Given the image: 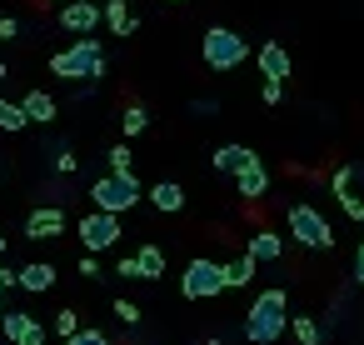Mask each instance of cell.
I'll return each mask as SVG.
<instances>
[{
	"mask_svg": "<svg viewBox=\"0 0 364 345\" xmlns=\"http://www.w3.org/2000/svg\"><path fill=\"white\" fill-rule=\"evenodd\" d=\"M50 76H60V81H95V76H105L100 41L95 36H75V46H65V51L50 56Z\"/></svg>",
	"mask_w": 364,
	"mask_h": 345,
	"instance_id": "cell-1",
	"label": "cell"
},
{
	"mask_svg": "<svg viewBox=\"0 0 364 345\" xmlns=\"http://www.w3.org/2000/svg\"><path fill=\"white\" fill-rule=\"evenodd\" d=\"M284 315H289L284 290H264V295L250 305V315H245V340H250V345H274V340L284 335Z\"/></svg>",
	"mask_w": 364,
	"mask_h": 345,
	"instance_id": "cell-2",
	"label": "cell"
},
{
	"mask_svg": "<svg viewBox=\"0 0 364 345\" xmlns=\"http://www.w3.org/2000/svg\"><path fill=\"white\" fill-rule=\"evenodd\" d=\"M140 195H145V190H140L135 170H110V175H100V180L90 185L95 210H110V215H125V210H130Z\"/></svg>",
	"mask_w": 364,
	"mask_h": 345,
	"instance_id": "cell-3",
	"label": "cell"
},
{
	"mask_svg": "<svg viewBox=\"0 0 364 345\" xmlns=\"http://www.w3.org/2000/svg\"><path fill=\"white\" fill-rule=\"evenodd\" d=\"M245 56H250L245 36H235V31H225V26L205 31V66H210V71H235V66H245Z\"/></svg>",
	"mask_w": 364,
	"mask_h": 345,
	"instance_id": "cell-4",
	"label": "cell"
},
{
	"mask_svg": "<svg viewBox=\"0 0 364 345\" xmlns=\"http://www.w3.org/2000/svg\"><path fill=\"white\" fill-rule=\"evenodd\" d=\"M289 235L299 245H309V250H329L334 245V230H329V220L314 205H289Z\"/></svg>",
	"mask_w": 364,
	"mask_h": 345,
	"instance_id": "cell-5",
	"label": "cell"
},
{
	"mask_svg": "<svg viewBox=\"0 0 364 345\" xmlns=\"http://www.w3.org/2000/svg\"><path fill=\"white\" fill-rule=\"evenodd\" d=\"M180 290H185L190 300L220 295V290H225V265H220V260H190L185 275H180Z\"/></svg>",
	"mask_w": 364,
	"mask_h": 345,
	"instance_id": "cell-6",
	"label": "cell"
},
{
	"mask_svg": "<svg viewBox=\"0 0 364 345\" xmlns=\"http://www.w3.org/2000/svg\"><path fill=\"white\" fill-rule=\"evenodd\" d=\"M80 240H85V250H105V245H115V240H120V215H110V210H90V215L80 220Z\"/></svg>",
	"mask_w": 364,
	"mask_h": 345,
	"instance_id": "cell-7",
	"label": "cell"
},
{
	"mask_svg": "<svg viewBox=\"0 0 364 345\" xmlns=\"http://www.w3.org/2000/svg\"><path fill=\"white\" fill-rule=\"evenodd\" d=\"M0 325H6V340L16 345H46V325L31 310H0Z\"/></svg>",
	"mask_w": 364,
	"mask_h": 345,
	"instance_id": "cell-8",
	"label": "cell"
},
{
	"mask_svg": "<svg viewBox=\"0 0 364 345\" xmlns=\"http://www.w3.org/2000/svg\"><path fill=\"white\" fill-rule=\"evenodd\" d=\"M100 21H105V11L95 6V0H65V6H60V26L70 36H90Z\"/></svg>",
	"mask_w": 364,
	"mask_h": 345,
	"instance_id": "cell-9",
	"label": "cell"
},
{
	"mask_svg": "<svg viewBox=\"0 0 364 345\" xmlns=\"http://www.w3.org/2000/svg\"><path fill=\"white\" fill-rule=\"evenodd\" d=\"M235 185H240V195H245V200H259V195L269 190V170H264V160H259L255 150H250V160L235 170Z\"/></svg>",
	"mask_w": 364,
	"mask_h": 345,
	"instance_id": "cell-10",
	"label": "cell"
},
{
	"mask_svg": "<svg viewBox=\"0 0 364 345\" xmlns=\"http://www.w3.org/2000/svg\"><path fill=\"white\" fill-rule=\"evenodd\" d=\"M65 230V210H55V205H41V210H31V220H26V235L31 240H50V235H60Z\"/></svg>",
	"mask_w": 364,
	"mask_h": 345,
	"instance_id": "cell-11",
	"label": "cell"
},
{
	"mask_svg": "<svg viewBox=\"0 0 364 345\" xmlns=\"http://www.w3.org/2000/svg\"><path fill=\"white\" fill-rule=\"evenodd\" d=\"M259 71H264V81H284V76H289V51H284L279 41L259 46Z\"/></svg>",
	"mask_w": 364,
	"mask_h": 345,
	"instance_id": "cell-12",
	"label": "cell"
},
{
	"mask_svg": "<svg viewBox=\"0 0 364 345\" xmlns=\"http://www.w3.org/2000/svg\"><path fill=\"white\" fill-rule=\"evenodd\" d=\"M145 195H150V205H155L160 215H175V210H185V190H180L175 180H160V185H150Z\"/></svg>",
	"mask_w": 364,
	"mask_h": 345,
	"instance_id": "cell-13",
	"label": "cell"
},
{
	"mask_svg": "<svg viewBox=\"0 0 364 345\" xmlns=\"http://www.w3.org/2000/svg\"><path fill=\"white\" fill-rule=\"evenodd\" d=\"M21 105H26V120H41V125H50V120H55V110H60V105H55V96H46V91H26V101H21Z\"/></svg>",
	"mask_w": 364,
	"mask_h": 345,
	"instance_id": "cell-14",
	"label": "cell"
},
{
	"mask_svg": "<svg viewBox=\"0 0 364 345\" xmlns=\"http://www.w3.org/2000/svg\"><path fill=\"white\" fill-rule=\"evenodd\" d=\"M16 275H21V290H36V295L55 285V265H50V260H36V265H26V270H16Z\"/></svg>",
	"mask_w": 364,
	"mask_h": 345,
	"instance_id": "cell-15",
	"label": "cell"
},
{
	"mask_svg": "<svg viewBox=\"0 0 364 345\" xmlns=\"http://www.w3.org/2000/svg\"><path fill=\"white\" fill-rule=\"evenodd\" d=\"M255 265H259V260H255L250 250H245L240 260H230V265H225V290H245V285L255 280Z\"/></svg>",
	"mask_w": 364,
	"mask_h": 345,
	"instance_id": "cell-16",
	"label": "cell"
},
{
	"mask_svg": "<svg viewBox=\"0 0 364 345\" xmlns=\"http://www.w3.org/2000/svg\"><path fill=\"white\" fill-rule=\"evenodd\" d=\"M250 255H255V260H279V255H284V235H274V230L250 235Z\"/></svg>",
	"mask_w": 364,
	"mask_h": 345,
	"instance_id": "cell-17",
	"label": "cell"
},
{
	"mask_svg": "<svg viewBox=\"0 0 364 345\" xmlns=\"http://www.w3.org/2000/svg\"><path fill=\"white\" fill-rule=\"evenodd\" d=\"M100 11H105V26H110L115 36H135V16L125 11V0H105Z\"/></svg>",
	"mask_w": 364,
	"mask_h": 345,
	"instance_id": "cell-18",
	"label": "cell"
},
{
	"mask_svg": "<svg viewBox=\"0 0 364 345\" xmlns=\"http://www.w3.org/2000/svg\"><path fill=\"white\" fill-rule=\"evenodd\" d=\"M140 280H155V275H165V250L160 245H140Z\"/></svg>",
	"mask_w": 364,
	"mask_h": 345,
	"instance_id": "cell-19",
	"label": "cell"
},
{
	"mask_svg": "<svg viewBox=\"0 0 364 345\" xmlns=\"http://www.w3.org/2000/svg\"><path fill=\"white\" fill-rule=\"evenodd\" d=\"M245 160H250V150H245V145H220V150H215V170H225V175H235Z\"/></svg>",
	"mask_w": 364,
	"mask_h": 345,
	"instance_id": "cell-20",
	"label": "cell"
},
{
	"mask_svg": "<svg viewBox=\"0 0 364 345\" xmlns=\"http://www.w3.org/2000/svg\"><path fill=\"white\" fill-rule=\"evenodd\" d=\"M26 125H31V120H26V105H21V101H0V130L16 135V130H26Z\"/></svg>",
	"mask_w": 364,
	"mask_h": 345,
	"instance_id": "cell-21",
	"label": "cell"
},
{
	"mask_svg": "<svg viewBox=\"0 0 364 345\" xmlns=\"http://www.w3.org/2000/svg\"><path fill=\"white\" fill-rule=\"evenodd\" d=\"M294 335H299V345H319V325L309 315H294Z\"/></svg>",
	"mask_w": 364,
	"mask_h": 345,
	"instance_id": "cell-22",
	"label": "cell"
},
{
	"mask_svg": "<svg viewBox=\"0 0 364 345\" xmlns=\"http://www.w3.org/2000/svg\"><path fill=\"white\" fill-rule=\"evenodd\" d=\"M120 120H125V135H140V130H145V125H150V115H145V110H140V105H130V110H125V115H120Z\"/></svg>",
	"mask_w": 364,
	"mask_h": 345,
	"instance_id": "cell-23",
	"label": "cell"
},
{
	"mask_svg": "<svg viewBox=\"0 0 364 345\" xmlns=\"http://www.w3.org/2000/svg\"><path fill=\"white\" fill-rule=\"evenodd\" d=\"M105 160H110V170H130V165H135L130 145H110V150H105Z\"/></svg>",
	"mask_w": 364,
	"mask_h": 345,
	"instance_id": "cell-24",
	"label": "cell"
},
{
	"mask_svg": "<svg viewBox=\"0 0 364 345\" xmlns=\"http://www.w3.org/2000/svg\"><path fill=\"white\" fill-rule=\"evenodd\" d=\"M65 345H110V335L105 330H75V335H65Z\"/></svg>",
	"mask_w": 364,
	"mask_h": 345,
	"instance_id": "cell-25",
	"label": "cell"
},
{
	"mask_svg": "<svg viewBox=\"0 0 364 345\" xmlns=\"http://www.w3.org/2000/svg\"><path fill=\"white\" fill-rule=\"evenodd\" d=\"M334 195H339V205H344L349 220H364V200H359V195H349V190H334Z\"/></svg>",
	"mask_w": 364,
	"mask_h": 345,
	"instance_id": "cell-26",
	"label": "cell"
},
{
	"mask_svg": "<svg viewBox=\"0 0 364 345\" xmlns=\"http://www.w3.org/2000/svg\"><path fill=\"white\" fill-rule=\"evenodd\" d=\"M115 315H120V325H135L140 320V305L135 300H115Z\"/></svg>",
	"mask_w": 364,
	"mask_h": 345,
	"instance_id": "cell-27",
	"label": "cell"
},
{
	"mask_svg": "<svg viewBox=\"0 0 364 345\" xmlns=\"http://www.w3.org/2000/svg\"><path fill=\"white\" fill-rule=\"evenodd\" d=\"M55 330H60V335H75V330H80V315H75V310H60V315H55Z\"/></svg>",
	"mask_w": 364,
	"mask_h": 345,
	"instance_id": "cell-28",
	"label": "cell"
},
{
	"mask_svg": "<svg viewBox=\"0 0 364 345\" xmlns=\"http://www.w3.org/2000/svg\"><path fill=\"white\" fill-rule=\"evenodd\" d=\"M259 96H264V105H279V101H284V81H264Z\"/></svg>",
	"mask_w": 364,
	"mask_h": 345,
	"instance_id": "cell-29",
	"label": "cell"
},
{
	"mask_svg": "<svg viewBox=\"0 0 364 345\" xmlns=\"http://www.w3.org/2000/svg\"><path fill=\"white\" fill-rule=\"evenodd\" d=\"M21 36V21L16 16H0V41H16Z\"/></svg>",
	"mask_w": 364,
	"mask_h": 345,
	"instance_id": "cell-30",
	"label": "cell"
},
{
	"mask_svg": "<svg viewBox=\"0 0 364 345\" xmlns=\"http://www.w3.org/2000/svg\"><path fill=\"white\" fill-rule=\"evenodd\" d=\"M75 165H80V160H75V155H70V150H55V170H65V175H70V170H75Z\"/></svg>",
	"mask_w": 364,
	"mask_h": 345,
	"instance_id": "cell-31",
	"label": "cell"
},
{
	"mask_svg": "<svg viewBox=\"0 0 364 345\" xmlns=\"http://www.w3.org/2000/svg\"><path fill=\"white\" fill-rule=\"evenodd\" d=\"M115 275H125V280H140V260H135V255H130V260H120V270H115Z\"/></svg>",
	"mask_w": 364,
	"mask_h": 345,
	"instance_id": "cell-32",
	"label": "cell"
},
{
	"mask_svg": "<svg viewBox=\"0 0 364 345\" xmlns=\"http://www.w3.org/2000/svg\"><path fill=\"white\" fill-rule=\"evenodd\" d=\"M354 265H359V280H364V245H359V260H354Z\"/></svg>",
	"mask_w": 364,
	"mask_h": 345,
	"instance_id": "cell-33",
	"label": "cell"
},
{
	"mask_svg": "<svg viewBox=\"0 0 364 345\" xmlns=\"http://www.w3.org/2000/svg\"><path fill=\"white\" fill-rule=\"evenodd\" d=\"M0 260H6V235H0Z\"/></svg>",
	"mask_w": 364,
	"mask_h": 345,
	"instance_id": "cell-34",
	"label": "cell"
},
{
	"mask_svg": "<svg viewBox=\"0 0 364 345\" xmlns=\"http://www.w3.org/2000/svg\"><path fill=\"white\" fill-rule=\"evenodd\" d=\"M0 81H6V66H0Z\"/></svg>",
	"mask_w": 364,
	"mask_h": 345,
	"instance_id": "cell-35",
	"label": "cell"
},
{
	"mask_svg": "<svg viewBox=\"0 0 364 345\" xmlns=\"http://www.w3.org/2000/svg\"><path fill=\"white\" fill-rule=\"evenodd\" d=\"M175 6H180V0H175Z\"/></svg>",
	"mask_w": 364,
	"mask_h": 345,
	"instance_id": "cell-36",
	"label": "cell"
}]
</instances>
